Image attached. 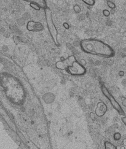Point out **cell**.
<instances>
[{
  "label": "cell",
  "mask_w": 126,
  "mask_h": 149,
  "mask_svg": "<svg viewBox=\"0 0 126 149\" xmlns=\"http://www.w3.org/2000/svg\"><path fill=\"white\" fill-rule=\"evenodd\" d=\"M30 6L32 8H33V9H36V10H39V9H40V7H39V6L38 5V4L35 3H30Z\"/></svg>",
  "instance_id": "cell-9"
},
{
  "label": "cell",
  "mask_w": 126,
  "mask_h": 149,
  "mask_svg": "<svg viewBox=\"0 0 126 149\" xmlns=\"http://www.w3.org/2000/svg\"><path fill=\"white\" fill-rule=\"evenodd\" d=\"M102 90L103 93L105 95V96L108 99V100L110 101L112 106L114 108V109H115L120 114V115L124 116L125 112L123 110V109L121 107V106H120L119 103L116 101V100H115V98H114L113 96L111 95V94L109 92V91L108 90V89L105 87L104 85L102 86Z\"/></svg>",
  "instance_id": "cell-4"
},
{
  "label": "cell",
  "mask_w": 126,
  "mask_h": 149,
  "mask_svg": "<svg viewBox=\"0 0 126 149\" xmlns=\"http://www.w3.org/2000/svg\"><path fill=\"white\" fill-rule=\"evenodd\" d=\"M110 12H109V11L108 10H104V14L105 15V16H106V17H108V16H109V15H110Z\"/></svg>",
  "instance_id": "cell-14"
},
{
  "label": "cell",
  "mask_w": 126,
  "mask_h": 149,
  "mask_svg": "<svg viewBox=\"0 0 126 149\" xmlns=\"http://www.w3.org/2000/svg\"><path fill=\"white\" fill-rule=\"evenodd\" d=\"M119 74V75L121 76H123L124 75V72H123V71H121V72H120Z\"/></svg>",
  "instance_id": "cell-18"
},
{
  "label": "cell",
  "mask_w": 126,
  "mask_h": 149,
  "mask_svg": "<svg viewBox=\"0 0 126 149\" xmlns=\"http://www.w3.org/2000/svg\"><path fill=\"white\" fill-rule=\"evenodd\" d=\"M121 120H122L123 123L124 124V125H125V126H126V116L122 117Z\"/></svg>",
  "instance_id": "cell-15"
},
{
  "label": "cell",
  "mask_w": 126,
  "mask_h": 149,
  "mask_svg": "<svg viewBox=\"0 0 126 149\" xmlns=\"http://www.w3.org/2000/svg\"><path fill=\"white\" fill-rule=\"evenodd\" d=\"M107 4L108 6V7L111 8V9H114L116 8V5L113 2L111 1H107Z\"/></svg>",
  "instance_id": "cell-10"
},
{
  "label": "cell",
  "mask_w": 126,
  "mask_h": 149,
  "mask_svg": "<svg viewBox=\"0 0 126 149\" xmlns=\"http://www.w3.org/2000/svg\"><path fill=\"white\" fill-rule=\"evenodd\" d=\"M125 149H126V148H125Z\"/></svg>",
  "instance_id": "cell-20"
},
{
  "label": "cell",
  "mask_w": 126,
  "mask_h": 149,
  "mask_svg": "<svg viewBox=\"0 0 126 149\" xmlns=\"http://www.w3.org/2000/svg\"><path fill=\"white\" fill-rule=\"evenodd\" d=\"M105 149H118L117 147L113 144L112 143L106 141L105 142Z\"/></svg>",
  "instance_id": "cell-7"
},
{
  "label": "cell",
  "mask_w": 126,
  "mask_h": 149,
  "mask_svg": "<svg viewBox=\"0 0 126 149\" xmlns=\"http://www.w3.org/2000/svg\"><path fill=\"white\" fill-rule=\"evenodd\" d=\"M45 13H46V17L48 28L50 32V35L52 36L56 45H59V44L58 41V39H57V31L54 24L51 11L49 8H46L45 10Z\"/></svg>",
  "instance_id": "cell-3"
},
{
  "label": "cell",
  "mask_w": 126,
  "mask_h": 149,
  "mask_svg": "<svg viewBox=\"0 0 126 149\" xmlns=\"http://www.w3.org/2000/svg\"><path fill=\"white\" fill-rule=\"evenodd\" d=\"M121 101H122V104L123 105L126 107V98H124V97H123V98H121Z\"/></svg>",
  "instance_id": "cell-12"
},
{
  "label": "cell",
  "mask_w": 126,
  "mask_h": 149,
  "mask_svg": "<svg viewBox=\"0 0 126 149\" xmlns=\"http://www.w3.org/2000/svg\"><path fill=\"white\" fill-rule=\"evenodd\" d=\"M27 29L29 31H38L43 29V26L41 24L38 22H35L33 21H30L27 24Z\"/></svg>",
  "instance_id": "cell-5"
},
{
  "label": "cell",
  "mask_w": 126,
  "mask_h": 149,
  "mask_svg": "<svg viewBox=\"0 0 126 149\" xmlns=\"http://www.w3.org/2000/svg\"><path fill=\"white\" fill-rule=\"evenodd\" d=\"M82 50L85 53L104 57H112L114 52L110 45L99 40L94 39H84L81 42Z\"/></svg>",
  "instance_id": "cell-1"
},
{
  "label": "cell",
  "mask_w": 126,
  "mask_h": 149,
  "mask_svg": "<svg viewBox=\"0 0 126 149\" xmlns=\"http://www.w3.org/2000/svg\"><path fill=\"white\" fill-rule=\"evenodd\" d=\"M56 67L61 70H66L67 72L74 76L83 75L85 72L84 66L78 62L74 56H70L66 59L57 62Z\"/></svg>",
  "instance_id": "cell-2"
},
{
  "label": "cell",
  "mask_w": 126,
  "mask_h": 149,
  "mask_svg": "<svg viewBox=\"0 0 126 149\" xmlns=\"http://www.w3.org/2000/svg\"><path fill=\"white\" fill-rule=\"evenodd\" d=\"M64 25H65V26H66V28H68V27H69V26H68V25H67L66 24H64Z\"/></svg>",
  "instance_id": "cell-19"
},
{
  "label": "cell",
  "mask_w": 126,
  "mask_h": 149,
  "mask_svg": "<svg viewBox=\"0 0 126 149\" xmlns=\"http://www.w3.org/2000/svg\"><path fill=\"white\" fill-rule=\"evenodd\" d=\"M74 9L78 13L80 12V9H79V7L78 6H74Z\"/></svg>",
  "instance_id": "cell-13"
},
{
  "label": "cell",
  "mask_w": 126,
  "mask_h": 149,
  "mask_svg": "<svg viewBox=\"0 0 126 149\" xmlns=\"http://www.w3.org/2000/svg\"><path fill=\"white\" fill-rule=\"evenodd\" d=\"M83 1L89 5H93L95 3V1H94V0H88V1H85V0H84Z\"/></svg>",
  "instance_id": "cell-11"
},
{
  "label": "cell",
  "mask_w": 126,
  "mask_h": 149,
  "mask_svg": "<svg viewBox=\"0 0 126 149\" xmlns=\"http://www.w3.org/2000/svg\"><path fill=\"white\" fill-rule=\"evenodd\" d=\"M123 144L124 146L126 147V139H124L123 141Z\"/></svg>",
  "instance_id": "cell-17"
},
{
  "label": "cell",
  "mask_w": 126,
  "mask_h": 149,
  "mask_svg": "<svg viewBox=\"0 0 126 149\" xmlns=\"http://www.w3.org/2000/svg\"><path fill=\"white\" fill-rule=\"evenodd\" d=\"M90 118H91L92 119V120H94V119L95 118V115H94V113H90Z\"/></svg>",
  "instance_id": "cell-16"
},
{
  "label": "cell",
  "mask_w": 126,
  "mask_h": 149,
  "mask_svg": "<svg viewBox=\"0 0 126 149\" xmlns=\"http://www.w3.org/2000/svg\"><path fill=\"white\" fill-rule=\"evenodd\" d=\"M107 111V106L105 104L104 102H100L98 103L97 104L96 110H95V113L97 116L99 117H102L104 115H105V113Z\"/></svg>",
  "instance_id": "cell-6"
},
{
  "label": "cell",
  "mask_w": 126,
  "mask_h": 149,
  "mask_svg": "<svg viewBox=\"0 0 126 149\" xmlns=\"http://www.w3.org/2000/svg\"><path fill=\"white\" fill-rule=\"evenodd\" d=\"M113 138H114V140L116 141H119L121 138V134H120L119 133H116L113 136Z\"/></svg>",
  "instance_id": "cell-8"
}]
</instances>
